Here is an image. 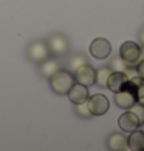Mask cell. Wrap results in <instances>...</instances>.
I'll return each mask as SVG.
<instances>
[{"label":"cell","mask_w":144,"mask_h":151,"mask_svg":"<svg viewBox=\"0 0 144 151\" xmlns=\"http://www.w3.org/2000/svg\"><path fill=\"white\" fill-rule=\"evenodd\" d=\"M48 83H50V87L51 91L57 95H67L70 87L76 83L74 80V75L71 73L70 70H62L59 69L56 73H53L51 76L48 78Z\"/></svg>","instance_id":"1"},{"label":"cell","mask_w":144,"mask_h":151,"mask_svg":"<svg viewBox=\"0 0 144 151\" xmlns=\"http://www.w3.org/2000/svg\"><path fill=\"white\" fill-rule=\"evenodd\" d=\"M119 56L124 59L127 67H136L141 61V45L133 41H126L119 47Z\"/></svg>","instance_id":"2"},{"label":"cell","mask_w":144,"mask_h":151,"mask_svg":"<svg viewBox=\"0 0 144 151\" xmlns=\"http://www.w3.org/2000/svg\"><path fill=\"white\" fill-rule=\"evenodd\" d=\"M50 55H51L50 48L47 45V42L43 41H33L28 45V48H26V56L34 64H40L42 61L50 58Z\"/></svg>","instance_id":"3"},{"label":"cell","mask_w":144,"mask_h":151,"mask_svg":"<svg viewBox=\"0 0 144 151\" xmlns=\"http://www.w3.org/2000/svg\"><path fill=\"white\" fill-rule=\"evenodd\" d=\"M47 45L50 48V53L54 55V56H60V55H65L70 50V41L67 36H64L62 33H54L48 37Z\"/></svg>","instance_id":"4"},{"label":"cell","mask_w":144,"mask_h":151,"mask_svg":"<svg viewBox=\"0 0 144 151\" xmlns=\"http://www.w3.org/2000/svg\"><path fill=\"white\" fill-rule=\"evenodd\" d=\"M74 80L76 83H81L87 87H90L93 84H96V70L95 67H92L90 64H84L74 72Z\"/></svg>","instance_id":"5"},{"label":"cell","mask_w":144,"mask_h":151,"mask_svg":"<svg viewBox=\"0 0 144 151\" xmlns=\"http://www.w3.org/2000/svg\"><path fill=\"white\" fill-rule=\"evenodd\" d=\"M87 106H88V109H90L92 115H104L109 111L110 103H109L107 97H104L102 93H96V95L88 97Z\"/></svg>","instance_id":"6"},{"label":"cell","mask_w":144,"mask_h":151,"mask_svg":"<svg viewBox=\"0 0 144 151\" xmlns=\"http://www.w3.org/2000/svg\"><path fill=\"white\" fill-rule=\"evenodd\" d=\"M112 53V44L104 37H98L90 44V55L96 59H106Z\"/></svg>","instance_id":"7"},{"label":"cell","mask_w":144,"mask_h":151,"mask_svg":"<svg viewBox=\"0 0 144 151\" xmlns=\"http://www.w3.org/2000/svg\"><path fill=\"white\" fill-rule=\"evenodd\" d=\"M118 125L121 128V131H124V132H132V131H135L140 128V119L132 112L130 109H127V112H124L123 115L118 119Z\"/></svg>","instance_id":"8"},{"label":"cell","mask_w":144,"mask_h":151,"mask_svg":"<svg viewBox=\"0 0 144 151\" xmlns=\"http://www.w3.org/2000/svg\"><path fill=\"white\" fill-rule=\"evenodd\" d=\"M68 98L70 101L73 104H77V103H84L88 100V97H90V92H88V87L81 84V83H74L73 86L70 87L68 91Z\"/></svg>","instance_id":"9"},{"label":"cell","mask_w":144,"mask_h":151,"mask_svg":"<svg viewBox=\"0 0 144 151\" xmlns=\"http://www.w3.org/2000/svg\"><path fill=\"white\" fill-rule=\"evenodd\" d=\"M115 103L121 109H130L136 103V95L127 89H121V91L115 92Z\"/></svg>","instance_id":"10"},{"label":"cell","mask_w":144,"mask_h":151,"mask_svg":"<svg viewBox=\"0 0 144 151\" xmlns=\"http://www.w3.org/2000/svg\"><path fill=\"white\" fill-rule=\"evenodd\" d=\"M107 148L110 151H126L129 150V142L123 132H112L107 137Z\"/></svg>","instance_id":"11"},{"label":"cell","mask_w":144,"mask_h":151,"mask_svg":"<svg viewBox=\"0 0 144 151\" xmlns=\"http://www.w3.org/2000/svg\"><path fill=\"white\" fill-rule=\"evenodd\" d=\"M39 65V73H40L43 78H48L51 76L53 73H56V72L60 69V65L57 63V59H54V58H47L45 61H42L40 64H37Z\"/></svg>","instance_id":"12"},{"label":"cell","mask_w":144,"mask_h":151,"mask_svg":"<svg viewBox=\"0 0 144 151\" xmlns=\"http://www.w3.org/2000/svg\"><path fill=\"white\" fill-rule=\"evenodd\" d=\"M127 83V76L124 72H112L107 80V89H110L112 92H118L124 87Z\"/></svg>","instance_id":"13"},{"label":"cell","mask_w":144,"mask_h":151,"mask_svg":"<svg viewBox=\"0 0 144 151\" xmlns=\"http://www.w3.org/2000/svg\"><path fill=\"white\" fill-rule=\"evenodd\" d=\"M127 142H129V150L144 151V132L140 129L132 131L130 136L127 137Z\"/></svg>","instance_id":"14"},{"label":"cell","mask_w":144,"mask_h":151,"mask_svg":"<svg viewBox=\"0 0 144 151\" xmlns=\"http://www.w3.org/2000/svg\"><path fill=\"white\" fill-rule=\"evenodd\" d=\"M112 72L113 70L110 69V65L98 69L96 70V84H99V87H107V80H109V76Z\"/></svg>","instance_id":"15"},{"label":"cell","mask_w":144,"mask_h":151,"mask_svg":"<svg viewBox=\"0 0 144 151\" xmlns=\"http://www.w3.org/2000/svg\"><path fill=\"white\" fill-rule=\"evenodd\" d=\"M87 63H88L87 56H84V55H81V53H77V55H74V56H71V59L68 61V69L73 70V72H76L81 65H84V64H87Z\"/></svg>","instance_id":"16"},{"label":"cell","mask_w":144,"mask_h":151,"mask_svg":"<svg viewBox=\"0 0 144 151\" xmlns=\"http://www.w3.org/2000/svg\"><path fill=\"white\" fill-rule=\"evenodd\" d=\"M74 112L79 117H82V119H90V117H93L92 112H90V109H88V106H87V101L74 104Z\"/></svg>","instance_id":"17"},{"label":"cell","mask_w":144,"mask_h":151,"mask_svg":"<svg viewBox=\"0 0 144 151\" xmlns=\"http://www.w3.org/2000/svg\"><path fill=\"white\" fill-rule=\"evenodd\" d=\"M110 69L113 72H124L127 69V64L124 63V59L121 56H115L112 59V63H110Z\"/></svg>","instance_id":"18"},{"label":"cell","mask_w":144,"mask_h":151,"mask_svg":"<svg viewBox=\"0 0 144 151\" xmlns=\"http://www.w3.org/2000/svg\"><path fill=\"white\" fill-rule=\"evenodd\" d=\"M130 111L138 117V119H140V125H141V123L144 122V104H140V103L136 101V103L130 108Z\"/></svg>","instance_id":"19"},{"label":"cell","mask_w":144,"mask_h":151,"mask_svg":"<svg viewBox=\"0 0 144 151\" xmlns=\"http://www.w3.org/2000/svg\"><path fill=\"white\" fill-rule=\"evenodd\" d=\"M136 101L140 104H144V83L138 87V91H136Z\"/></svg>","instance_id":"20"},{"label":"cell","mask_w":144,"mask_h":151,"mask_svg":"<svg viewBox=\"0 0 144 151\" xmlns=\"http://www.w3.org/2000/svg\"><path fill=\"white\" fill-rule=\"evenodd\" d=\"M136 70H138V75H140L143 80H144V59H141L136 65Z\"/></svg>","instance_id":"21"},{"label":"cell","mask_w":144,"mask_h":151,"mask_svg":"<svg viewBox=\"0 0 144 151\" xmlns=\"http://www.w3.org/2000/svg\"><path fill=\"white\" fill-rule=\"evenodd\" d=\"M140 45L144 48V28L140 31Z\"/></svg>","instance_id":"22"},{"label":"cell","mask_w":144,"mask_h":151,"mask_svg":"<svg viewBox=\"0 0 144 151\" xmlns=\"http://www.w3.org/2000/svg\"><path fill=\"white\" fill-rule=\"evenodd\" d=\"M138 129H140V131H143V132H144V122H143L141 125H140V128H138Z\"/></svg>","instance_id":"23"}]
</instances>
